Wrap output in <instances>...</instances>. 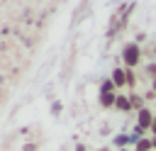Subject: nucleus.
<instances>
[{
    "label": "nucleus",
    "instance_id": "5",
    "mask_svg": "<svg viewBox=\"0 0 156 151\" xmlns=\"http://www.w3.org/2000/svg\"><path fill=\"white\" fill-rule=\"evenodd\" d=\"M117 107H122V110H129V100H124V97H117Z\"/></svg>",
    "mask_w": 156,
    "mask_h": 151
},
{
    "label": "nucleus",
    "instance_id": "3",
    "mask_svg": "<svg viewBox=\"0 0 156 151\" xmlns=\"http://www.w3.org/2000/svg\"><path fill=\"white\" fill-rule=\"evenodd\" d=\"M112 80H115V85H124V83H127V73L115 71V73H112Z\"/></svg>",
    "mask_w": 156,
    "mask_h": 151
},
{
    "label": "nucleus",
    "instance_id": "9",
    "mask_svg": "<svg viewBox=\"0 0 156 151\" xmlns=\"http://www.w3.org/2000/svg\"><path fill=\"white\" fill-rule=\"evenodd\" d=\"M76 151H85V149H83V146H78V149H76Z\"/></svg>",
    "mask_w": 156,
    "mask_h": 151
},
{
    "label": "nucleus",
    "instance_id": "11",
    "mask_svg": "<svg viewBox=\"0 0 156 151\" xmlns=\"http://www.w3.org/2000/svg\"><path fill=\"white\" fill-rule=\"evenodd\" d=\"M100 151H105V149H100Z\"/></svg>",
    "mask_w": 156,
    "mask_h": 151
},
{
    "label": "nucleus",
    "instance_id": "1",
    "mask_svg": "<svg viewBox=\"0 0 156 151\" xmlns=\"http://www.w3.org/2000/svg\"><path fill=\"white\" fill-rule=\"evenodd\" d=\"M139 46L136 44H127L124 46V61H127V66H136L139 63Z\"/></svg>",
    "mask_w": 156,
    "mask_h": 151
},
{
    "label": "nucleus",
    "instance_id": "7",
    "mask_svg": "<svg viewBox=\"0 0 156 151\" xmlns=\"http://www.w3.org/2000/svg\"><path fill=\"white\" fill-rule=\"evenodd\" d=\"M132 105H134V107H141V100H139V97L134 95V97H132Z\"/></svg>",
    "mask_w": 156,
    "mask_h": 151
},
{
    "label": "nucleus",
    "instance_id": "8",
    "mask_svg": "<svg viewBox=\"0 0 156 151\" xmlns=\"http://www.w3.org/2000/svg\"><path fill=\"white\" fill-rule=\"evenodd\" d=\"M151 132L156 134V117H154V124H151Z\"/></svg>",
    "mask_w": 156,
    "mask_h": 151
},
{
    "label": "nucleus",
    "instance_id": "6",
    "mask_svg": "<svg viewBox=\"0 0 156 151\" xmlns=\"http://www.w3.org/2000/svg\"><path fill=\"white\" fill-rule=\"evenodd\" d=\"M149 146H154V141H139V146H136V149H139V151H146Z\"/></svg>",
    "mask_w": 156,
    "mask_h": 151
},
{
    "label": "nucleus",
    "instance_id": "10",
    "mask_svg": "<svg viewBox=\"0 0 156 151\" xmlns=\"http://www.w3.org/2000/svg\"><path fill=\"white\" fill-rule=\"evenodd\" d=\"M154 88H156V80H154Z\"/></svg>",
    "mask_w": 156,
    "mask_h": 151
},
{
    "label": "nucleus",
    "instance_id": "4",
    "mask_svg": "<svg viewBox=\"0 0 156 151\" xmlns=\"http://www.w3.org/2000/svg\"><path fill=\"white\" fill-rule=\"evenodd\" d=\"M112 102H115V97L110 93H102V105H112Z\"/></svg>",
    "mask_w": 156,
    "mask_h": 151
},
{
    "label": "nucleus",
    "instance_id": "2",
    "mask_svg": "<svg viewBox=\"0 0 156 151\" xmlns=\"http://www.w3.org/2000/svg\"><path fill=\"white\" fill-rule=\"evenodd\" d=\"M154 124V117H151V112L149 110H141L139 112V129H144V127H151Z\"/></svg>",
    "mask_w": 156,
    "mask_h": 151
}]
</instances>
